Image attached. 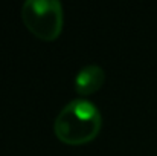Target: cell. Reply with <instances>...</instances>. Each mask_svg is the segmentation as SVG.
<instances>
[{"mask_svg": "<svg viewBox=\"0 0 157 156\" xmlns=\"http://www.w3.org/2000/svg\"><path fill=\"white\" fill-rule=\"evenodd\" d=\"M102 126L98 107L84 98H75L66 104L53 122L55 135L67 144H84L92 141Z\"/></svg>", "mask_w": 157, "mask_h": 156, "instance_id": "6da1fadb", "label": "cell"}, {"mask_svg": "<svg viewBox=\"0 0 157 156\" xmlns=\"http://www.w3.org/2000/svg\"><path fill=\"white\" fill-rule=\"evenodd\" d=\"M21 17L26 28L41 40H55L63 29L59 0H25Z\"/></svg>", "mask_w": 157, "mask_h": 156, "instance_id": "7a4b0ae2", "label": "cell"}, {"mask_svg": "<svg viewBox=\"0 0 157 156\" xmlns=\"http://www.w3.org/2000/svg\"><path fill=\"white\" fill-rule=\"evenodd\" d=\"M104 80L105 72L99 64H96V63L86 64L75 75V80H73L75 90L81 95L93 94L95 90H98L104 84Z\"/></svg>", "mask_w": 157, "mask_h": 156, "instance_id": "3957f363", "label": "cell"}]
</instances>
